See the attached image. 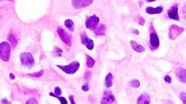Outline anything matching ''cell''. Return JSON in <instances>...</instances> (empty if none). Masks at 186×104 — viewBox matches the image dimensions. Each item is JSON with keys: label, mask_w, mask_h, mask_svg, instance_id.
Masks as SVG:
<instances>
[{"label": "cell", "mask_w": 186, "mask_h": 104, "mask_svg": "<svg viewBox=\"0 0 186 104\" xmlns=\"http://www.w3.org/2000/svg\"><path fill=\"white\" fill-rule=\"evenodd\" d=\"M149 29H150L149 30V49L152 51L156 50L160 48V38L152 24L150 25Z\"/></svg>", "instance_id": "cell-1"}, {"label": "cell", "mask_w": 186, "mask_h": 104, "mask_svg": "<svg viewBox=\"0 0 186 104\" xmlns=\"http://www.w3.org/2000/svg\"><path fill=\"white\" fill-rule=\"evenodd\" d=\"M12 46L9 42L4 41L0 43V59L4 62H9L11 55Z\"/></svg>", "instance_id": "cell-2"}, {"label": "cell", "mask_w": 186, "mask_h": 104, "mask_svg": "<svg viewBox=\"0 0 186 104\" xmlns=\"http://www.w3.org/2000/svg\"><path fill=\"white\" fill-rule=\"evenodd\" d=\"M57 67L64 73L72 75H75L78 71L80 67V63L76 60H74L67 65H57Z\"/></svg>", "instance_id": "cell-3"}, {"label": "cell", "mask_w": 186, "mask_h": 104, "mask_svg": "<svg viewBox=\"0 0 186 104\" xmlns=\"http://www.w3.org/2000/svg\"><path fill=\"white\" fill-rule=\"evenodd\" d=\"M20 61H21L22 65L29 69L32 68L34 67L35 64H36V60H35L33 55L31 52H25L21 53V55H20Z\"/></svg>", "instance_id": "cell-4"}, {"label": "cell", "mask_w": 186, "mask_h": 104, "mask_svg": "<svg viewBox=\"0 0 186 104\" xmlns=\"http://www.w3.org/2000/svg\"><path fill=\"white\" fill-rule=\"evenodd\" d=\"M57 33L58 34L59 38H60V40L64 43L67 46L69 47H71L72 44V36L65 31L63 28L61 27H58L57 28Z\"/></svg>", "instance_id": "cell-5"}, {"label": "cell", "mask_w": 186, "mask_h": 104, "mask_svg": "<svg viewBox=\"0 0 186 104\" xmlns=\"http://www.w3.org/2000/svg\"><path fill=\"white\" fill-rule=\"evenodd\" d=\"M184 31V28L182 27H180L176 25H172L169 28V38L170 40H175L178 38L181 34Z\"/></svg>", "instance_id": "cell-6"}, {"label": "cell", "mask_w": 186, "mask_h": 104, "mask_svg": "<svg viewBox=\"0 0 186 104\" xmlns=\"http://www.w3.org/2000/svg\"><path fill=\"white\" fill-rule=\"evenodd\" d=\"M100 24V17L97 15L93 14L88 16L85 21L86 28L90 31H93Z\"/></svg>", "instance_id": "cell-7"}, {"label": "cell", "mask_w": 186, "mask_h": 104, "mask_svg": "<svg viewBox=\"0 0 186 104\" xmlns=\"http://www.w3.org/2000/svg\"><path fill=\"white\" fill-rule=\"evenodd\" d=\"M93 2V0H71L72 7L75 10H81V9L88 7Z\"/></svg>", "instance_id": "cell-8"}, {"label": "cell", "mask_w": 186, "mask_h": 104, "mask_svg": "<svg viewBox=\"0 0 186 104\" xmlns=\"http://www.w3.org/2000/svg\"><path fill=\"white\" fill-rule=\"evenodd\" d=\"M80 41H81L82 44L85 46L89 51H92L94 49V42L93 39L87 36L86 32H83L80 34Z\"/></svg>", "instance_id": "cell-9"}, {"label": "cell", "mask_w": 186, "mask_h": 104, "mask_svg": "<svg viewBox=\"0 0 186 104\" xmlns=\"http://www.w3.org/2000/svg\"><path fill=\"white\" fill-rule=\"evenodd\" d=\"M116 102V97L109 90H105L103 93L102 96H101V104H111Z\"/></svg>", "instance_id": "cell-10"}, {"label": "cell", "mask_w": 186, "mask_h": 104, "mask_svg": "<svg viewBox=\"0 0 186 104\" xmlns=\"http://www.w3.org/2000/svg\"><path fill=\"white\" fill-rule=\"evenodd\" d=\"M167 16L169 19L179 21L180 15H179V9H178V4H174L168 10H167Z\"/></svg>", "instance_id": "cell-11"}, {"label": "cell", "mask_w": 186, "mask_h": 104, "mask_svg": "<svg viewBox=\"0 0 186 104\" xmlns=\"http://www.w3.org/2000/svg\"><path fill=\"white\" fill-rule=\"evenodd\" d=\"M164 9H163V6H159V7H147L145 8V12L148 14L150 15H157L161 14L163 12Z\"/></svg>", "instance_id": "cell-12"}, {"label": "cell", "mask_w": 186, "mask_h": 104, "mask_svg": "<svg viewBox=\"0 0 186 104\" xmlns=\"http://www.w3.org/2000/svg\"><path fill=\"white\" fill-rule=\"evenodd\" d=\"M93 31L97 36H105L106 34L107 27L104 24H99Z\"/></svg>", "instance_id": "cell-13"}, {"label": "cell", "mask_w": 186, "mask_h": 104, "mask_svg": "<svg viewBox=\"0 0 186 104\" xmlns=\"http://www.w3.org/2000/svg\"><path fill=\"white\" fill-rule=\"evenodd\" d=\"M131 46L132 47V49L135 51L136 52H138V53H142L145 51V48L142 45L139 44L137 42L134 40H131Z\"/></svg>", "instance_id": "cell-14"}, {"label": "cell", "mask_w": 186, "mask_h": 104, "mask_svg": "<svg viewBox=\"0 0 186 104\" xmlns=\"http://www.w3.org/2000/svg\"><path fill=\"white\" fill-rule=\"evenodd\" d=\"M137 104H150L151 98L147 93H142L137 99Z\"/></svg>", "instance_id": "cell-15"}, {"label": "cell", "mask_w": 186, "mask_h": 104, "mask_svg": "<svg viewBox=\"0 0 186 104\" xmlns=\"http://www.w3.org/2000/svg\"><path fill=\"white\" fill-rule=\"evenodd\" d=\"M176 76L181 82L186 83V70L184 68H178L176 71Z\"/></svg>", "instance_id": "cell-16"}, {"label": "cell", "mask_w": 186, "mask_h": 104, "mask_svg": "<svg viewBox=\"0 0 186 104\" xmlns=\"http://www.w3.org/2000/svg\"><path fill=\"white\" fill-rule=\"evenodd\" d=\"M104 85L106 88H110L113 86V75L109 72L107 74L104 81Z\"/></svg>", "instance_id": "cell-17"}, {"label": "cell", "mask_w": 186, "mask_h": 104, "mask_svg": "<svg viewBox=\"0 0 186 104\" xmlns=\"http://www.w3.org/2000/svg\"><path fill=\"white\" fill-rule=\"evenodd\" d=\"M7 39H8V42L10 43V44L11 45L12 47H16L18 44V38L16 36V34H13V32L9 33L8 35H7Z\"/></svg>", "instance_id": "cell-18"}, {"label": "cell", "mask_w": 186, "mask_h": 104, "mask_svg": "<svg viewBox=\"0 0 186 104\" xmlns=\"http://www.w3.org/2000/svg\"><path fill=\"white\" fill-rule=\"evenodd\" d=\"M64 25L71 32H73L75 31V24L72 19H66L64 21Z\"/></svg>", "instance_id": "cell-19"}, {"label": "cell", "mask_w": 186, "mask_h": 104, "mask_svg": "<svg viewBox=\"0 0 186 104\" xmlns=\"http://www.w3.org/2000/svg\"><path fill=\"white\" fill-rule=\"evenodd\" d=\"M95 63H96V61H95V60L93 57H90L88 54L86 55V66H87V68H93L95 65Z\"/></svg>", "instance_id": "cell-20"}, {"label": "cell", "mask_w": 186, "mask_h": 104, "mask_svg": "<svg viewBox=\"0 0 186 104\" xmlns=\"http://www.w3.org/2000/svg\"><path fill=\"white\" fill-rule=\"evenodd\" d=\"M49 95L50 96H52V97L56 98V99H58L59 102H60L61 104H68V103H69V102H68L67 99H66L65 97H63V96H57V95L54 94V93H50Z\"/></svg>", "instance_id": "cell-21"}, {"label": "cell", "mask_w": 186, "mask_h": 104, "mask_svg": "<svg viewBox=\"0 0 186 104\" xmlns=\"http://www.w3.org/2000/svg\"><path fill=\"white\" fill-rule=\"evenodd\" d=\"M128 85L131 88H138L141 86V81L137 79H133L128 82Z\"/></svg>", "instance_id": "cell-22"}, {"label": "cell", "mask_w": 186, "mask_h": 104, "mask_svg": "<svg viewBox=\"0 0 186 104\" xmlns=\"http://www.w3.org/2000/svg\"><path fill=\"white\" fill-rule=\"evenodd\" d=\"M44 75V70H40L39 71L37 72H34V73H31V74H28L27 75L30 77H32V78H40L43 75Z\"/></svg>", "instance_id": "cell-23"}, {"label": "cell", "mask_w": 186, "mask_h": 104, "mask_svg": "<svg viewBox=\"0 0 186 104\" xmlns=\"http://www.w3.org/2000/svg\"><path fill=\"white\" fill-rule=\"evenodd\" d=\"M54 53L56 57H60L62 56V54H63V50H62L61 48L58 47V46H56L54 49Z\"/></svg>", "instance_id": "cell-24"}, {"label": "cell", "mask_w": 186, "mask_h": 104, "mask_svg": "<svg viewBox=\"0 0 186 104\" xmlns=\"http://www.w3.org/2000/svg\"><path fill=\"white\" fill-rule=\"evenodd\" d=\"M26 104H38L39 103V101L37 100V99L35 97H31L28 99H27V101L25 102Z\"/></svg>", "instance_id": "cell-25"}, {"label": "cell", "mask_w": 186, "mask_h": 104, "mask_svg": "<svg viewBox=\"0 0 186 104\" xmlns=\"http://www.w3.org/2000/svg\"><path fill=\"white\" fill-rule=\"evenodd\" d=\"M137 23H138L141 26H143V25L145 24V20L141 16H139V15L137 16Z\"/></svg>", "instance_id": "cell-26"}, {"label": "cell", "mask_w": 186, "mask_h": 104, "mask_svg": "<svg viewBox=\"0 0 186 104\" xmlns=\"http://www.w3.org/2000/svg\"><path fill=\"white\" fill-rule=\"evenodd\" d=\"M179 98L181 102L184 104H186V93L184 92H181L179 95Z\"/></svg>", "instance_id": "cell-27"}, {"label": "cell", "mask_w": 186, "mask_h": 104, "mask_svg": "<svg viewBox=\"0 0 186 104\" xmlns=\"http://www.w3.org/2000/svg\"><path fill=\"white\" fill-rule=\"evenodd\" d=\"M91 77H92V73H91V72L89 71V70L86 71L85 75H84V79H85V81H89L90 79H91Z\"/></svg>", "instance_id": "cell-28"}, {"label": "cell", "mask_w": 186, "mask_h": 104, "mask_svg": "<svg viewBox=\"0 0 186 104\" xmlns=\"http://www.w3.org/2000/svg\"><path fill=\"white\" fill-rule=\"evenodd\" d=\"M54 94L57 95V96H61V94H62L61 88H60V87H58V86L54 87Z\"/></svg>", "instance_id": "cell-29"}, {"label": "cell", "mask_w": 186, "mask_h": 104, "mask_svg": "<svg viewBox=\"0 0 186 104\" xmlns=\"http://www.w3.org/2000/svg\"><path fill=\"white\" fill-rule=\"evenodd\" d=\"M163 80L167 84H170L172 82V78L169 75H166L164 77H163Z\"/></svg>", "instance_id": "cell-30"}, {"label": "cell", "mask_w": 186, "mask_h": 104, "mask_svg": "<svg viewBox=\"0 0 186 104\" xmlns=\"http://www.w3.org/2000/svg\"><path fill=\"white\" fill-rule=\"evenodd\" d=\"M81 88L83 92H88L89 90H90V85H89L88 83L86 82L85 84H83V85H82Z\"/></svg>", "instance_id": "cell-31"}, {"label": "cell", "mask_w": 186, "mask_h": 104, "mask_svg": "<svg viewBox=\"0 0 186 104\" xmlns=\"http://www.w3.org/2000/svg\"><path fill=\"white\" fill-rule=\"evenodd\" d=\"M69 101H70L71 103H72V104H75V96H74L73 95H70V96H69Z\"/></svg>", "instance_id": "cell-32"}, {"label": "cell", "mask_w": 186, "mask_h": 104, "mask_svg": "<svg viewBox=\"0 0 186 104\" xmlns=\"http://www.w3.org/2000/svg\"><path fill=\"white\" fill-rule=\"evenodd\" d=\"M0 102H1V103H2V104L10 103V101H8V99H2V100L0 101Z\"/></svg>", "instance_id": "cell-33"}, {"label": "cell", "mask_w": 186, "mask_h": 104, "mask_svg": "<svg viewBox=\"0 0 186 104\" xmlns=\"http://www.w3.org/2000/svg\"><path fill=\"white\" fill-rule=\"evenodd\" d=\"M9 77H10V80H14L15 78H16V76H15V75L13 73H10V75H9Z\"/></svg>", "instance_id": "cell-34"}, {"label": "cell", "mask_w": 186, "mask_h": 104, "mask_svg": "<svg viewBox=\"0 0 186 104\" xmlns=\"http://www.w3.org/2000/svg\"><path fill=\"white\" fill-rule=\"evenodd\" d=\"M132 33L136 34V35H138V34H140V32H139V31L137 29H132Z\"/></svg>", "instance_id": "cell-35"}, {"label": "cell", "mask_w": 186, "mask_h": 104, "mask_svg": "<svg viewBox=\"0 0 186 104\" xmlns=\"http://www.w3.org/2000/svg\"><path fill=\"white\" fill-rule=\"evenodd\" d=\"M145 1L147 2H155V1H156V0H145Z\"/></svg>", "instance_id": "cell-36"}, {"label": "cell", "mask_w": 186, "mask_h": 104, "mask_svg": "<svg viewBox=\"0 0 186 104\" xmlns=\"http://www.w3.org/2000/svg\"><path fill=\"white\" fill-rule=\"evenodd\" d=\"M7 1H12V0H7Z\"/></svg>", "instance_id": "cell-37"}, {"label": "cell", "mask_w": 186, "mask_h": 104, "mask_svg": "<svg viewBox=\"0 0 186 104\" xmlns=\"http://www.w3.org/2000/svg\"><path fill=\"white\" fill-rule=\"evenodd\" d=\"M0 1H2V0H0Z\"/></svg>", "instance_id": "cell-38"}]
</instances>
